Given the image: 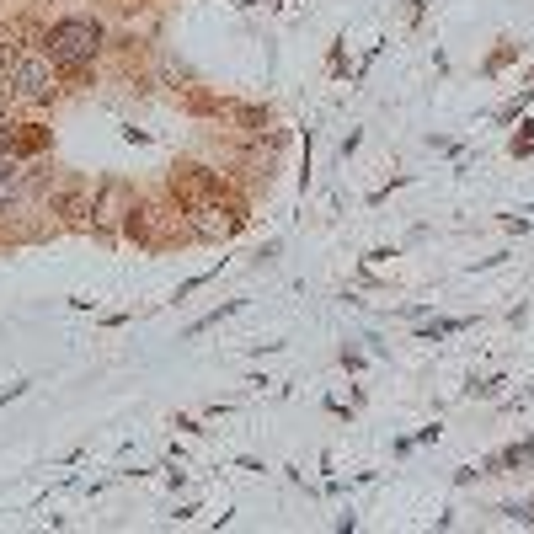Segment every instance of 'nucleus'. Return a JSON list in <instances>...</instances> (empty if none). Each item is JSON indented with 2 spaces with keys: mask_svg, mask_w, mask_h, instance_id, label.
<instances>
[{
  "mask_svg": "<svg viewBox=\"0 0 534 534\" xmlns=\"http://www.w3.org/2000/svg\"><path fill=\"white\" fill-rule=\"evenodd\" d=\"M43 43H49L54 65H86V59H97V49H102V27L91 17H70V22H54Z\"/></svg>",
  "mask_w": 534,
  "mask_h": 534,
  "instance_id": "nucleus-1",
  "label": "nucleus"
},
{
  "mask_svg": "<svg viewBox=\"0 0 534 534\" xmlns=\"http://www.w3.org/2000/svg\"><path fill=\"white\" fill-rule=\"evenodd\" d=\"M54 59L43 54H17V65H11V97L22 102H49L54 97Z\"/></svg>",
  "mask_w": 534,
  "mask_h": 534,
  "instance_id": "nucleus-2",
  "label": "nucleus"
},
{
  "mask_svg": "<svg viewBox=\"0 0 534 534\" xmlns=\"http://www.w3.org/2000/svg\"><path fill=\"white\" fill-rule=\"evenodd\" d=\"M193 219H187V225H193L198 235H209V241H225V235H235L241 230V214L235 209H225V203L219 198H203V203H193V209H187Z\"/></svg>",
  "mask_w": 534,
  "mask_h": 534,
  "instance_id": "nucleus-3",
  "label": "nucleus"
},
{
  "mask_svg": "<svg viewBox=\"0 0 534 534\" xmlns=\"http://www.w3.org/2000/svg\"><path fill=\"white\" fill-rule=\"evenodd\" d=\"M177 198H182V209H193V203L214 198V177H209L203 166H177Z\"/></svg>",
  "mask_w": 534,
  "mask_h": 534,
  "instance_id": "nucleus-4",
  "label": "nucleus"
},
{
  "mask_svg": "<svg viewBox=\"0 0 534 534\" xmlns=\"http://www.w3.org/2000/svg\"><path fill=\"white\" fill-rule=\"evenodd\" d=\"M81 203H86V193H81V187H65V193L54 198V209H70V214H81Z\"/></svg>",
  "mask_w": 534,
  "mask_h": 534,
  "instance_id": "nucleus-5",
  "label": "nucleus"
},
{
  "mask_svg": "<svg viewBox=\"0 0 534 534\" xmlns=\"http://www.w3.org/2000/svg\"><path fill=\"white\" fill-rule=\"evenodd\" d=\"M17 171H11V166H0V203H6V198H17Z\"/></svg>",
  "mask_w": 534,
  "mask_h": 534,
  "instance_id": "nucleus-6",
  "label": "nucleus"
}]
</instances>
